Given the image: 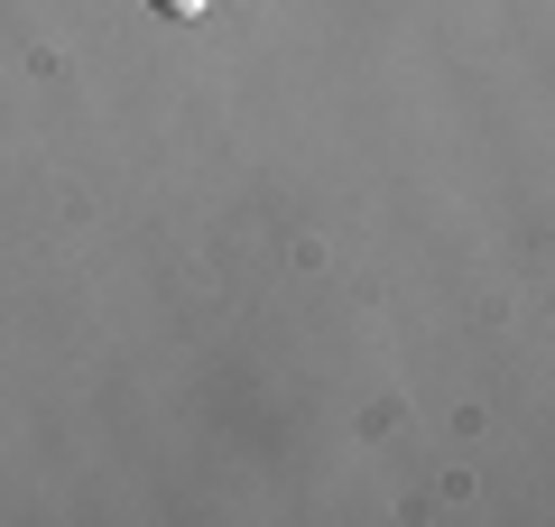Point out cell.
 Instances as JSON below:
<instances>
[{"label":"cell","instance_id":"6da1fadb","mask_svg":"<svg viewBox=\"0 0 555 527\" xmlns=\"http://www.w3.org/2000/svg\"><path fill=\"white\" fill-rule=\"evenodd\" d=\"M149 10H167V20H204L214 0H149Z\"/></svg>","mask_w":555,"mask_h":527}]
</instances>
